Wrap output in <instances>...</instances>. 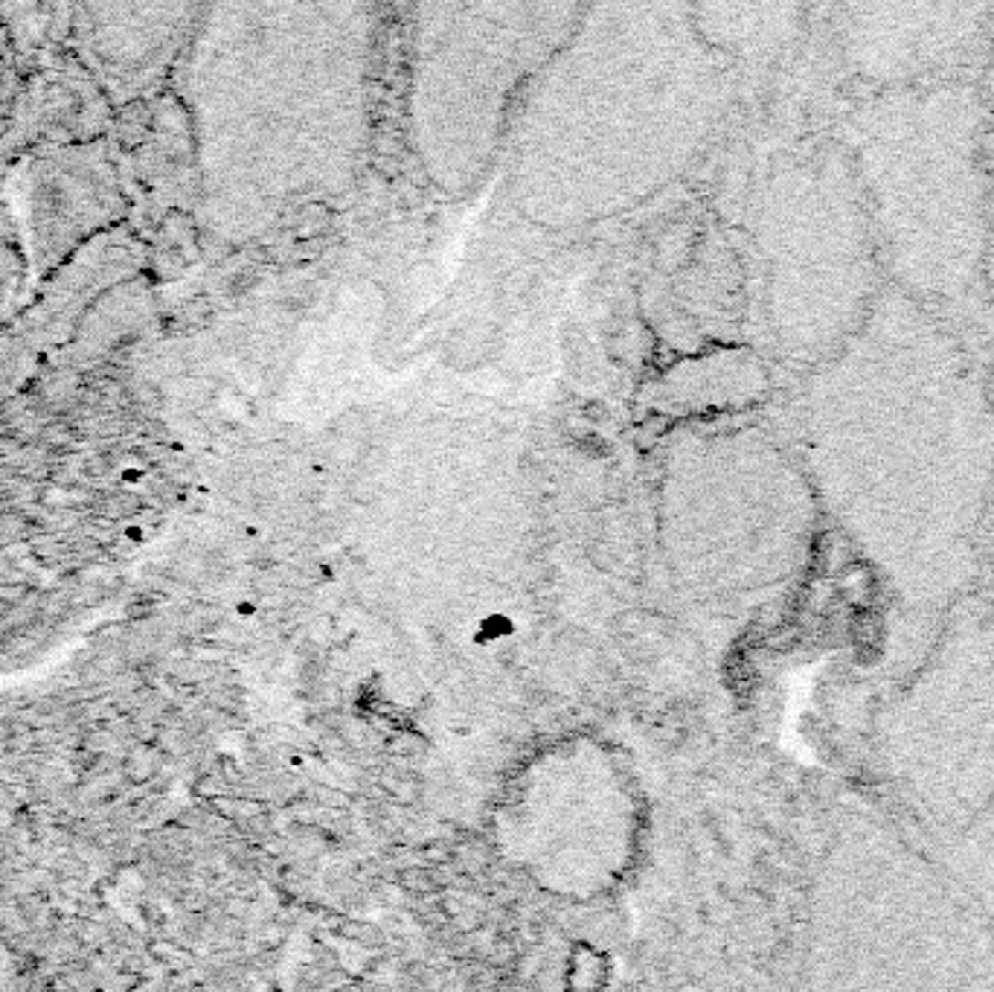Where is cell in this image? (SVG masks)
Instances as JSON below:
<instances>
[{"label":"cell","mask_w":994,"mask_h":992,"mask_svg":"<svg viewBox=\"0 0 994 992\" xmlns=\"http://www.w3.org/2000/svg\"><path fill=\"white\" fill-rule=\"evenodd\" d=\"M797 460L893 600L939 611L980 576L994 522L991 353L884 286L809 370Z\"/></svg>","instance_id":"6da1fadb"},{"label":"cell","mask_w":994,"mask_h":992,"mask_svg":"<svg viewBox=\"0 0 994 992\" xmlns=\"http://www.w3.org/2000/svg\"><path fill=\"white\" fill-rule=\"evenodd\" d=\"M576 18L518 117L527 213L593 222L663 190L730 102L721 47L684 6H602Z\"/></svg>","instance_id":"7a4b0ae2"},{"label":"cell","mask_w":994,"mask_h":992,"mask_svg":"<svg viewBox=\"0 0 994 992\" xmlns=\"http://www.w3.org/2000/svg\"><path fill=\"white\" fill-rule=\"evenodd\" d=\"M994 93L986 73L852 93L834 137L884 282L994 353Z\"/></svg>","instance_id":"3957f363"},{"label":"cell","mask_w":994,"mask_h":992,"mask_svg":"<svg viewBox=\"0 0 994 992\" xmlns=\"http://www.w3.org/2000/svg\"><path fill=\"white\" fill-rule=\"evenodd\" d=\"M753 245L768 332L809 370L855 332L887 286L858 178L834 132L773 154L756 193Z\"/></svg>","instance_id":"277c9868"},{"label":"cell","mask_w":994,"mask_h":992,"mask_svg":"<svg viewBox=\"0 0 994 992\" xmlns=\"http://www.w3.org/2000/svg\"><path fill=\"white\" fill-rule=\"evenodd\" d=\"M442 21L416 33L413 125L424 166L442 184L468 186L492 161L503 125L527 82L573 29L581 9L552 18V6H439Z\"/></svg>","instance_id":"5b68a950"},{"label":"cell","mask_w":994,"mask_h":992,"mask_svg":"<svg viewBox=\"0 0 994 992\" xmlns=\"http://www.w3.org/2000/svg\"><path fill=\"white\" fill-rule=\"evenodd\" d=\"M696 451V568L709 588L777 586L809 556L820 518L797 454L770 437L736 431Z\"/></svg>","instance_id":"8992f818"},{"label":"cell","mask_w":994,"mask_h":992,"mask_svg":"<svg viewBox=\"0 0 994 992\" xmlns=\"http://www.w3.org/2000/svg\"><path fill=\"white\" fill-rule=\"evenodd\" d=\"M829 12L832 65L855 93L986 73L994 4H843Z\"/></svg>","instance_id":"52a82bcc"},{"label":"cell","mask_w":994,"mask_h":992,"mask_svg":"<svg viewBox=\"0 0 994 992\" xmlns=\"http://www.w3.org/2000/svg\"><path fill=\"white\" fill-rule=\"evenodd\" d=\"M611 981V957L591 940H576L567 952L564 992H605Z\"/></svg>","instance_id":"ba28073f"},{"label":"cell","mask_w":994,"mask_h":992,"mask_svg":"<svg viewBox=\"0 0 994 992\" xmlns=\"http://www.w3.org/2000/svg\"><path fill=\"white\" fill-rule=\"evenodd\" d=\"M399 888L407 896H416V900H424V896H436L442 891V881L436 879L431 864H407V868L399 871Z\"/></svg>","instance_id":"9c48e42d"},{"label":"cell","mask_w":994,"mask_h":992,"mask_svg":"<svg viewBox=\"0 0 994 992\" xmlns=\"http://www.w3.org/2000/svg\"><path fill=\"white\" fill-rule=\"evenodd\" d=\"M338 934H340V937H346V940H352V943H361V946H372V943L378 940V932H375V928H372L370 923H358V920H346V923L338 928Z\"/></svg>","instance_id":"30bf717a"},{"label":"cell","mask_w":994,"mask_h":992,"mask_svg":"<svg viewBox=\"0 0 994 992\" xmlns=\"http://www.w3.org/2000/svg\"><path fill=\"white\" fill-rule=\"evenodd\" d=\"M986 82L994 93V18H991V33H989V56H986Z\"/></svg>","instance_id":"8fae6325"},{"label":"cell","mask_w":994,"mask_h":992,"mask_svg":"<svg viewBox=\"0 0 994 992\" xmlns=\"http://www.w3.org/2000/svg\"><path fill=\"white\" fill-rule=\"evenodd\" d=\"M989 166H991V175H994V134L989 140ZM991 280H994V259H991Z\"/></svg>","instance_id":"7c38bea8"}]
</instances>
